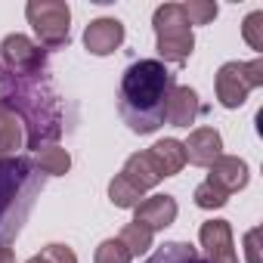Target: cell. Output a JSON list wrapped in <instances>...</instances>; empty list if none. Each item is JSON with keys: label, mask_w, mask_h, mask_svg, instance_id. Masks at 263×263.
<instances>
[{"label": "cell", "mask_w": 263, "mask_h": 263, "mask_svg": "<svg viewBox=\"0 0 263 263\" xmlns=\"http://www.w3.org/2000/svg\"><path fill=\"white\" fill-rule=\"evenodd\" d=\"M0 102L19 115L25 127V146L34 152L56 146V140L65 134V102L53 87L50 62L22 71L0 68Z\"/></svg>", "instance_id": "1"}, {"label": "cell", "mask_w": 263, "mask_h": 263, "mask_svg": "<svg viewBox=\"0 0 263 263\" xmlns=\"http://www.w3.org/2000/svg\"><path fill=\"white\" fill-rule=\"evenodd\" d=\"M174 71L158 59H137L121 74L118 115L134 134H155L164 124L167 96L174 90Z\"/></svg>", "instance_id": "2"}, {"label": "cell", "mask_w": 263, "mask_h": 263, "mask_svg": "<svg viewBox=\"0 0 263 263\" xmlns=\"http://www.w3.org/2000/svg\"><path fill=\"white\" fill-rule=\"evenodd\" d=\"M44 192V174L34 158L13 155L0 161V248H7L28 223L34 201Z\"/></svg>", "instance_id": "3"}, {"label": "cell", "mask_w": 263, "mask_h": 263, "mask_svg": "<svg viewBox=\"0 0 263 263\" xmlns=\"http://www.w3.org/2000/svg\"><path fill=\"white\" fill-rule=\"evenodd\" d=\"M155 41H158V62H171V65H183L192 50H195V37H192V25L183 16V4H164L155 10Z\"/></svg>", "instance_id": "4"}, {"label": "cell", "mask_w": 263, "mask_h": 263, "mask_svg": "<svg viewBox=\"0 0 263 263\" xmlns=\"http://www.w3.org/2000/svg\"><path fill=\"white\" fill-rule=\"evenodd\" d=\"M25 16H28V25L34 28L44 50H59L68 44L71 10L65 0H28Z\"/></svg>", "instance_id": "5"}, {"label": "cell", "mask_w": 263, "mask_h": 263, "mask_svg": "<svg viewBox=\"0 0 263 263\" xmlns=\"http://www.w3.org/2000/svg\"><path fill=\"white\" fill-rule=\"evenodd\" d=\"M263 84V59H251V62H226L217 71V99L223 108H238L245 105L248 93L254 87Z\"/></svg>", "instance_id": "6"}, {"label": "cell", "mask_w": 263, "mask_h": 263, "mask_svg": "<svg viewBox=\"0 0 263 263\" xmlns=\"http://www.w3.org/2000/svg\"><path fill=\"white\" fill-rule=\"evenodd\" d=\"M198 238H201L208 263H238V254H235V245H232V226L226 220L201 223Z\"/></svg>", "instance_id": "7"}, {"label": "cell", "mask_w": 263, "mask_h": 263, "mask_svg": "<svg viewBox=\"0 0 263 263\" xmlns=\"http://www.w3.org/2000/svg\"><path fill=\"white\" fill-rule=\"evenodd\" d=\"M186 149V161L198 164V167H211L220 155H223V137L214 127H198L189 134V140L183 143Z\"/></svg>", "instance_id": "8"}, {"label": "cell", "mask_w": 263, "mask_h": 263, "mask_svg": "<svg viewBox=\"0 0 263 263\" xmlns=\"http://www.w3.org/2000/svg\"><path fill=\"white\" fill-rule=\"evenodd\" d=\"M124 44V25L118 19H93L84 31V47L93 56H108Z\"/></svg>", "instance_id": "9"}, {"label": "cell", "mask_w": 263, "mask_h": 263, "mask_svg": "<svg viewBox=\"0 0 263 263\" xmlns=\"http://www.w3.org/2000/svg\"><path fill=\"white\" fill-rule=\"evenodd\" d=\"M134 220L149 226L152 232L167 229L177 220V198L174 195H149L134 208Z\"/></svg>", "instance_id": "10"}, {"label": "cell", "mask_w": 263, "mask_h": 263, "mask_svg": "<svg viewBox=\"0 0 263 263\" xmlns=\"http://www.w3.org/2000/svg\"><path fill=\"white\" fill-rule=\"evenodd\" d=\"M208 183L223 189L226 195L238 192L248 186V164L235 155H220L214 164H211V174H208Z\"/></svg>", "instance_id": "11"}, {"label": "cell", "mask_w": 263, "mask_h": 263, "mask_svg": "<svg viewBox=\"0 0 263 263\" xmlns=\"http://www.w3.org/2000/svg\"><path fill=\"white\" fill-rule=\"evenodd\" d=\"M201 115V102H198V93L192 87H174L171 96H167V111H164V121L174 124V127H189L195 124V118Z\"/></svg>", "instance_id": "12"}, {"label": "cell", "mask_w": 263, "mask_h": 263, "mask_svg": "<svg viewBox=\"0 0 263 263\" xmlns=\"http://www.w3.org/2000/svg\"><path fill=\"white\" fill-rule=\"evenodd\" d=\"M146 155H149V161H152V167L158 171L161 180L164 177H174V174H180L186 167V149H183L180 140H161Z\"/></svg>", "instance_id": "13"}, {"label": "cell", "mask_w": 263, "mask_h": 263, "mask_svg": "<svg viewBox=\"0 0 263 263\" xmlns=\"http://www.w3.org/2000/svg\"><path fill=\"white\" fill-rule=\"evenodd\" d=\"M22 146H25V127H22L19 115L0 102V161L13 158Z\"/></svg>", "instance_id": "14"}, {"label": "cell", "mask_w": 263, "mask_h": 263, "mask_svg": "<svg viewBox=\"0 0 263 263\" xmlns=\"http://www.w3.org/2000/svg\"><path fill=\"white\" fill-rule=\"evenodd\" d=\"M121 177L134 186L137 192H149L152 186H158L161 183V177H158V171L152 167V161H149V155L146 152H137V155H130L127 161H124V171H121Z\"/></svg>", "instance_id": "15"}, {"label": "cell", "mask_w": 263, "mask_h": 263, "mask_svg": "<svg viewBox=\"0 0 263 263\" xmlns=\"http://www.w3.org/2000/svg\"><path fill=\"white\" fill-rule=\"evenodd\" d=\"M143 263H208L204 254L198 248H192L189 241H164L149 260Z\"/></svg>", "instance_id": "16"}, {"label": "cell", "mask_w": 263, "mask_h": 263, "mask_svg": "<svg viewBox=\"0 0 263 263\" xmlns=\"http://www.w3.org/2000/svg\"><path fill=\"white\" fill-rule=\"evenodd\" d=\"M34 164H37V171H41L44 177H65L68 167H71V155H68V149H62V146H44V149L37 152Z\"/></svg>", "instance_id": "17"}, {"label": "cell", "mask_w": 263, "mask_h": 263, "mask_svg": "<svg viewBox=\"0 0 263 263\" xmlns=\"http://www.w3.org/2000/svg\"><path fill=\"white\" fill-rule=\"evenodd\" d=\"M152 229L149 226H143V223H127L124 229H121V235H118V241L130 251V257H140V254H146L149 248H152Z\"/></svg>", "instance_id": "18"}, {"label": "cell", "mask_w": 263, "mask_h": 263, "mask_svg": "<svg viewBox=\"0 0 263 263\" xmlns=\"http://www.w3.org/2000/svg\"><path fill=\"white\" fill-rule=\"evenodd\" d=\"M108 198H111L115 208H137L140 198H143V192H137L134 186H130V183L118 174V177L108 183Z\"/></svg>", "instance_id": "19"}, {"label": "cell", "mask_w": 263, "mask_h": 263, "mask_svg": "<svg viewBox=\"0 0 263 263\" xmlns=\"http://www.w3.org/2000/svg\"><path fill=\"white\" fill-rule=\"evenodd\" d=\"M217 13L220 7L214 0H189V4H183V16L189 19V25H208L217 19Z\"/></svg>", "instance_id": "20"}, {"label": "cell", "mask_w": 263, "mask_h": 263, "mask_svg": "<svg viewBox=\"0 0 263 263\" xmlns=\"http://www.w3.org/2000/svg\"><path fill=\"white\" fill-rule=\"evenodd\" d=\"M130 260H134V257H130V251L118 238H105L96 248V257H93V263H130Z\"/></svg>", "instance_id": "21"}, {"label": "cell", "mask_w": 263, "mask_h": 263, "mask_svg": "<svg viewBox=\"0 0 263 263\" xmlns=\"http://www.w3.org/2000/svg\"><path fill=\"white\" fill-rule=\"evenodd\" d=\"M195 204L201 208V211H214V208H223L226 201H229V195L223 192V189H217V186H211L208 180L201 183V186H195Z\"/></svg>", "instance_id": "22"}, {"label": "cell", "mask_w": 263, "mask_h": 263, "mask_svg": "<svg viewBox=\"0 0 263 263\" xmlns=\"http://www.w3.org/2000/svg\"><path fill=\"white\" fill-rule=\"evenodd\" d=\"M25 263H78V257H74V251L68 245H47L41 254H34Z\"/></svg>", "instance_id": "23"}, {"label": "cell", "mask_w": 263, "mask_h": 263, "mask_svg": "<svg viewBox=\"0 0 263 263\" xmlns=\"http://www.w3.org/2000/svg\"><path fill=\"white\" fill-rule=\"evenodd\" d=\"M241 34H245V41L251 44V50L263 53V13H260V10H257V13H251V16L245 19Z\"/></svg>", "instance_id": "24"}, {"label": "cell", "mask_w": 263, "mask_h": 263, "mask_svg": "<svg viewBox=\"0 0 263 263\" xmlns=\"http://www.w3.org/2000/svg\"><path fill=\"white\" fill-rule=\"evenodd\" d=\"M257 238H260V229H251L245 235V251H248V263H260V251H257Z\"/></svg>", "instance_id": "25"}, {"label": "cell", "mask_w": 263, "mask_h": 263, "mask_svg": "<svg viewBox=\"0 0 263 263\" xmlns=\"http://www.w3.org/2000/svg\"><path fill=\"white\" fill-rule=\"evenodd\" d=\"M0 263H16V257H13L10 248H0Z\"/></svg>", "instance_id": "26"}]
</instances>
